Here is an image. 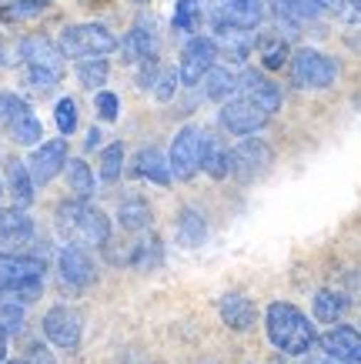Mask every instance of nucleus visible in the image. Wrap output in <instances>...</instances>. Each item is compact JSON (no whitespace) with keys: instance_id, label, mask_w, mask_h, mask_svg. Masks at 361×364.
<instances>
[{"instance_id":"f257e3e1","label":"nucleus","mask_w":361,"mask_h":364,"mask_svg":"<svg viewBox=\"0 0 361 364\" xmlns=\"http://www.w3.org/2000/svg\"><path fill=\"white\" fill-rule=\"evenodd\" d=\"M264 331L268 341L288 358H305L311 348L318 344L315 324L288 301H271L264 311Z\"/></svg>"},{"instance_id":"f03ea898","label":"nucleus","mask_w":361,"mask_h":364,"mask_svg":"<svg viewBox=\"0 0 361 364\" xmlns=\"http://www.w3.org/2000/svg\"><path fill=\"white\" fill-rule=\"evenodd\" d=\"M57 234L67 244L80 247H108L110 218L84 198H67L57 204Z\"/></svg>"},{"instance_id":"7ed1b4c3","label":"nucleus","mask_w":361,"mask_h":364,"mask_svg":"<svg viewBox=\"0 0 361 364\" xmlns=\"http://www.w3.org/2000/svg\"><path fill=\"white\" fill-rule=\"evenodd\" d=\"M23 84L37 94H51L64 77V50L47 33H27L21 41Z\"/></svg>"},{"instance_id":"20e7f679","label":"nucleus","mask_w":361,"mask_h":364,"mask_svg":"<svg viewBox=\"0 0 361 364\" xmlns=\"http://www.w3.org/2000/svg\"><path fill=\"white\" fill-rule=\"evenodd\" d=\"M44 271L47 261L37 254L4 251L0 254V298L33 304L44 291Z\"/></svg>"},{"instance_id":"39448f33","label":"nucleus","mask_w":361,"mask_h":364,"mask_svg":"<svg viewBox=\"0 0 361 364\" xmlns=\"http://www.w3.org/2000/svg\"><path fill=\"white\" fill-rule=\"evenodd\" d=\"M57 44H61L64 57H77V60L80 57H108L120 47L114 31L104 23H70L61 31Z\"/></svg>"},{"instance_id":"423d86ee","label":"nucleus","mask_w":361,"mask_h":364,"mask_svg":"<svg viewBox=\"0 0 361 364\" xmlns=\"http://www.w3.org/2000/svg\"><path fill=\"white\" fill-rule=\"evenodd\" d=\"M0 131H7L11 141L21 147H37L44 137L37 114L31 111V104L21 94H0Z\"/></svg>"},{"instance_id":"0eeeda50","label":"nucleus","mask_w":361,"mask_h":364,"mask_svg":"<svg viewBox=\"0 0 361 364\" xmlns=\"http://www.w3.org/2000/svg\"><path fill=\"white\" fill-rule=\"evenodd\" d=\"M291 80L301 90H325L338 80V64L315 47H301L291 54Z\"/></svg>"},{"instance_id":"6e6552de","label":"nucleus","mask_w":361,"mask_h":364,"mask_svg":"<svg viewBox=\"0 0 361 364\" xmlns=\"http://www.w3.org/2000/svg\"><path fill=\"white\" fill-rule=\"evenodd\" d=\"M271 161H274L271 147H268V141H261V137H241V141L231 147V174H234V181H241V184H251V181L264 177L268 167H271Z\"/></svg>"},{"instance_id":"1a4fd4ad","label":"nucleus","mask_w":361,"mask_h":364,"mask_svg":"<svg viewBox=\"0 0 361 364\" xmlns=\"http://www.w3.org/2000/svg\"><path fill=\"white\" fill-rule=\"evenodd\" d=\"M201 137H204V131L194 127V124H187V127H181V131L174 134L167 164H171V174H174L177 181H191V177L201 171Z\"/></svg>"},{"instance_id":"9d476101","label":"nucleus","mask_w":361,"mask_h":364,"mask_svg":"<svg viewBox=\"0 0 361 364\" xmlns=\"http://www.w3.org/2000/svg\"><path fill=\"white\" fill-rule=\"evenodd\" d=\"M221 127L228 134H234V137H251V134H258L264 127V124L271 121V114L261 111L258 104H251L248 97H231L221 104Z\"/></svg>"},{"instance_id":"9b49d317","label":"nucleus","mask_w":361,"mask_h":364,"mask_svg":"<svg viewBox=\"0 0 361 364\" xmlns=\"http://www.w3.org/2000/svg\"><path fill=\"white\" fill-rule=\"evenodd\" d=\"M218 44H214V37H191L181 50V67H177V74H181V84L184 87H194L204 80L214 60H218Z\"/></svg>"},{"instance_id":"f8f14e48","label":"nucleus","mask_w":361,"mask_h":364,"mask_svg":"<svg viewBox=\"0 0 361 364\" xmlns=\"http://www.w3.org/2000/svg\"><path fill=\"white\" fill-rule=\"evenodd\" d=\"M57 271H61L64 287H74V291H84L98 281V264L88 254V247H80V244H64L57 251Z\"/></svg>"},{"instance_id":"ddd939ff","label":"nucleus","mask_w":361,"mask_h":364,"mask_svg":"<svg viewBox=\"0 0 361 364\" xmlns=\"http://www.w3.org/2000/svg\"><path fill=\"white\" fill-rule=\"evenodd\" d=\"M41 328H44V338L54 348L61 351H74L77 344H80V331H84V324H80V314L74 308H64V304H57L44 314L41 321Z\"/></svg>"},{"instance_id":"4468645a","label":"nucleus","mask_w":361,"mask_h":364,"mask_svg":"<svg viewBox=\"0 0 361 364\" xmlns=\"http://www.w3.org/2000/svg\"><path fill=\"white\" fill-rule=\"evenodd\" d=\"M67 141L64 137H51V141H41L33 147V154L27 157V167H31V174L37 184H51L61 171L67 167Z\"/></svg>"},{"instance_id":"2eb2a0df","label":"nucleus","mask_w":361,"mask_h":364,"mask_svg":"<svg viewBox=\"0 0 361 364\" xmlns=\"http://www.w3.org/2000/svg\"><path fill=\"white\" fill-rule=\"evenodd\" d=\"M154 57H157V31H154L151 17H141V21L127 31L124 44H120V60L137 67V64H144V60H154Z\"/></svg>"},{"instance_id":"dca6fc26","label":"nucleus","mask_w":361,"mask_h":364,"mask_svg":"<svg viewBox=\"0 0 361 364\" xmlns=\"http://www.w3.org/2000/svg\"><path fill=\"white\" fill-rule=\"evenodd\" d=\"M238 94L241 97H248L251 104H258L261 111L274 114V111H281V87L274 84L271 77H264L261 70H244L238 77Z\"/></svg>"},{"instance_id":"f3484780","label":"nucleus","mask_w":361,"mask_h":364,"mask_svg":"<svg viewBox=\"0 0 361 364\" xmlns=\"http://www.w3.org/2000/svg\"><path fill=\"white\" fill-rule=\"evenodd\" d=\"M321 351L335 358L341 364H361V331L358 328H348V324H338L318 338Z\"/></svg>"},{"instance_id":"a211bd4d","label":"nucleus","mask_w":361,"mask_h":364,"mask_svg":"<svg viewBox=\"0 0 361 364\" xmlns=\"http://www.w3.org/2000/svg\"><path fill=\"white\" fill-rule=\"evenodd\" d=\"M33 237V218L27 208H0V247H17Z\"/></svg>"},{"instance_id":"6ab92c4d","label":"nucleus","mask_w":361,"mask_h":364,"mask_svg":"<svg viewBox=\"0 0 361 364\" xmlns=\"http://www.w3.org/2000/svg\"><path fill=\"white\" fill-rule=\"evenodd\" d=\"M271 14L285 31H301L305 23L321 17V7L315 0H271Z\"/></svg>"},{"instance_id":"aec40b11","label":"nucleus","mask_w":361,"mask_h":364,"mask_svg":"<svg viewBox=\"0 0 361 364\" xmlns=\"http://www.w3.org/2000/svg\"><path fill=\"white\" fill-rule=\"evenodd\" d=\"M221 311V321L228 324L231 331H251L254 321H258V308H254L251 298H244V294H238V291H231V294H224L218 304Z\"/></svg>"},{"instance_id":"412c9836","label":"nucleus","mask_w":361,"mask_h":364,"mask_svg":"<svg viewBox=\"0 0 361 364\" xmlns=\"http://www.w3.org/2000/svg\"><path fill=\"white\" fill-rule=\"evenodd\" d=\"M4 174H7V194L14 198V204H17V208H31L33 204V184H37V181H33L27 161L11 157L7 167H4Z\"/></svg>"},{"instance_id":"4be33fe9","label":"nucleus","mask_w":361,"mask_h":364,"mask_svg":"<svg viewBox=\"0 0 361 364\" xmlns=\"http://www.w3.org/2000/svg\"><path fill=\"white\" fill-rule=\"evenodd\" d=\"M134 174L144 177V181H151L157 188H167L171 184V164H167V157L157 151V147H141L137 154H134Z\"/></svg>"},{"instance_id":"5701e85b","label":"nucleus","mask_w":361,"mask_h":364,"mask_svg":"<svg viewBox=\"0 0 361 364\" xmlns=\"http://www.w3.org/2000/svg\"><path fill=\"white\" fill-rule=\"evenodd\" d=\"M201 171L214 177V181H224L231 174V151L221 144V137H214L208 131L201 137Z\"/></svg>"},{"instance_id":"b1692460","label":"nucleus","mask_w":361,"mask_h":364,"mask_svg":"<svg viewBox=\"0 0 361 364\" xmlns=\"http://www.w3.org/2000/svg\"><path fill=\"white\" fill-rule=\"evenodd\" d=\"M117 224L127 234H144L154 224V210L144 198H124L117 204Z\"/></svg>"},{"instance_id":"393cba45","label":"nucleus","mask_w":361,"mask_h":364,"mask_svg":"<svg viewBox=\"0 0 361 364\" xmlns=\"http://www.w3.org/2000/svg\"><path fill=\"white\" fill-rule=\"evenodd\" d=\"M204 237H208L204 214L197 208H181V214H177V241L184 247H197V244H204Z\"/></svg>"},{"instance_id":"a878e982","label":"nucleus","mask_w":361,"mask_h":364,"mask_svg":"<svg viewBox=\"0 0 361 364\" xmlns=\"http://www.w3.org/2000/svg\"><path fill=\"white\" fill-rule=\"evenodd\" d=\"M201 21H204V4L201 0H177L174 4V17H171V27H174L181 37H197L201 31Z\"/></svg>"},{"instance_id":"bb28decb","label":"nucleus","mask_w":361,"mask_h":364,"mask_svg":"<svg viewBox=\"0 0 361 364\" xmlns=\"http://www.w3.org/2000/svg\"><path fill=\"white\" fill-rule=\"evenodd\" d=\"M254 50H258V57H261V67H268V70L285 67L288 57H291L288 41L281 37V33H261V37H254Z\"/></svg>"},{"instance_id":"cd10ccee","label":"nucleus","mask_w":361,"mask_h":364,"mask_svg":"<svg viewBox=\"0 0 361 364\" xmlns=\"http://www.w3.org/2000/svg\"><path fill=\"white\" fill-rule=\"evenodd\" d=\"M64 174H67V188L74 191V198H84V200L94 198V191H98V174L90 171L88 161H80V157L67 161Z\"/></svg>"},{"instance_id":"c85d7f7f","label":"nucleus","mask_w":361,"mask_h":364,"mask_svg":"<svg viewBox=\"0 0 361 364\" xmlns=\"http://www.w3.org/2000/svg\"><path fill=\"white\" fill-rule=\"evenodd\" d=\"M164 261V247L157 237H144V241L131 244V257H127V264L137 267V271H157Z\"/></svg>"},{"instance_id":"c756f323","label":"nucleus","mask_w":361,"mask_h":364,"mask_svg":"<svg viewBox=\"0 0 361 364\" xmlns=\"http://www.w3.org/2000/svg\"><path fill=\"white\" fill-rule=\"evenodd\" d=\"M201 87H204V94H208L211 100H231V94L238 90V77L231 74L228 67H218V64H214L208 74H204Z\"/></svg>"},{"instance_id":"7c9ffc66","label":"nucleus","mask_w":361,"mask_h":364,"mask_svg":"<svg viewBox=\"0 0 361 364\" xmlns=\"http://www.w3.org/2000/svg\"><path fill=\"white\" fill-rule=\"evenodd\" d=\"M74 74H77V80H80V87L100 90V84H104L110 74V64H108V57H80L74 64Z\"/></svg>"},{"instance_id":"2f4dec72","label":"nucleus","mask_w":361,"mask_h":364,"mask_svg":"<svg viewBox=\"0 0 361 364\" xmlns=\"http://www.w3.org/2000/svg\"><path fill=\"white\" fill-rule=\"evenodd\" d=\"M124 174V144L114 141L100 151V167H98V181L100 184H114Z\"/></svg>"},{"instance_id":"473e14b6","label":"nucleus","mask_w":361,"mask_h":364,"mask_svg":"<svg viewBox=\"0 0 361 364\" xmlns=\"http://www.w3.org/2000/svg\"><path fill=\"white\" fill-rule=\"evenodd\" d=\"M348 311V298H341L335 291H318L315 294V318L321 324H335L341 321V314Z\"/></svg>"},{"instance_id":"72a5a7b5","label":"nucleus","mask_w":361,"mask_h":364,"mask_svg":"<svg viewBox=\"0 0 361 364\" xmlns=\"http://www.w3.org/2000/svg\"><path fill=\"white\" fill-rule=\"evenodd\" d=\"M177 84H181L177 67H161V70H157V77H154V87H151L154 100H171L174 97V90H177Z\"/></svg>"},{"instance_id":"f704fd0d","label":"nucleus","mask_w":361,"mask_h":364,"mask_svg":"<svg viewBox=\"0 0 361 364\" xmlns=\"http://www.w3.org/2000/svg\"><path fill=\"white\" fill-rule=\"evenodd\" d=\"M54 121H57V131L64 134H74L77 131V100L74 97H61L54 104Z\"/></svg>"},{"instance_id":"c9c22d12","label":"nucleus","mask_w":361,"mask_h":364,"mask_svg":"<svg viewBox=\"0 0 361 364\" xmlns=\"http://www.w3.org/2000/svg\"><path fill=\"white\" fill-rule=\"evenodd\" d=\"M23 308H27V304H21V301L0 298V324L7 328V334L23 328Z\"/></svg>"},{"instance_id":"e433bc0d","label":"nucleus","mask_w":361,"mask_h":364,"mask_svg":"<svg viewBox=\"0 0 361 364\" xmlns=\"http://www.w3.org/2000/svg\"><path fill=\"white\" fill-rule=\"evenodd\" d=\"M51 0H14L11 7H4V21H27L33 14H41Z\"/></svg>"},{"instance_id":"4c0bfd02","label":"nucleus","mask_w":361,"mask_h":364,"mask_svg":"<svg viewBox=\"0 0 361 364\" xmlns=\"http://www.w3.org/2000/svg\"><path fill=\"white\" fill-rule=\"evenodd\" d=\"M94 107H98V117L104 124H114L120 114V100L117 94H110V90H98V97H94Z\"/></svg>"},{"instance_id":"58836bf2","label":"nucleus","mask_w":361,"mask_h":364,"mask_svg":"<svg viewBox=\"0 0 361 364\" xmlns=\"http://www.w3.org/2000/svg\"><path fill=\"white\" fill-rule=\"evenodd\" d=\"M318 7H321V14H331V17H351V7L348 0H315ZM355 21V17H351Z\"/></svg>"},{"instance_id":"ea45409f","label":"nucleus","mask_w":361,"mask_h":364,"mask_svg":"<svg viewBox=\"0 0 361 364\" xmlns=\"http://www.w3.org/2000/svg\"><path fill=\"white\" fill-rule=\"evenodd\" d=\"M305 364H341V361H335V358H328V354H321V358H308Z\"/></svg>"},{"instance_id":"a19ab883","label":"nucleus","mask_w":361,"mask_h":364,"mask_svg":"<svg viewBox=\"0 0 361 364\" xmlns=\"http://www.w3.org/2000/svg\"><path fill=\"white\" fill-rule=\"evenodd\" d=\"M98 137H100V131H98V127H90V134H88V151H94V147H98Z\"/></svg>"},{"instance_id":"79ce46f5","label":"nucleus","mask_w":361,"mask_h":364,"mask_svg":"<svg viewBox=\"0 0 361 364\" xmlns=\"http://www.w3.org/2000/svg\"><path fill=\"white\" fill-rule=\"evenodd\" d=\"M348 7H351V17H361V0H348Z\"/></svg>"},{"instance_id":"37998d69","label":"nucleus","mask_w":361,"mask_h":364,"mask_svg":"<svg viewBox=\"0 0 361 364\" xmlns=\"http://www.w3.org/2000/svg\"><path fill=\"white\" fill-rule=\"evenodd\" d=\"M271 364H291V361H288V354H285V358H274Z\"/></svg>"},{"instance_id":"c03bdc74","label":"nucleus","mask_w":361,"mask_h":364,"mask_svg":"<svg viewBox=\"0 0 361 364\" xmlns=\"http://www.w3.org/2000/svg\"><path fill=\"white\" fill-rule=\"evenodd\" d=\"M0 364H31V361H0Z\"/></svg>"},{"instance_id":"a18cd8bd","label":"nucleus","mask_w":361,"mask_h":364,"mask_svg":"<svg viewBox=\"0 0 361 364\" xmlns=\"http://www.w3.org/2000/svg\"><path fill=\"white\" fill-rule=\"evenodd\" d=\"M4 194H7V188H4V181H0V198H4Z\"/></svg>"},{"instance_id":"49530a36","label":"nucleus","mask_w":361,"mask_h":364,"mask_svg":"<svg viewBox=\"0 0 361 364\" xmlns=\"http://www.w3.org/2000/svg\"><path fill=\"white\" fill-rule=\"evenodd\" d=\"M234 4H244V0H234Z\"/></svg>"},{"instance_id":"de8ad7c7","label":"nucleus","mask_w":361,"mask_h":364,"mask_svg":"<svg viewBox=\"0 0 361 364\" xmlns=\"http://www.w3.org/2000/svg\"><path fill=\"white\" fill-rule=\"evenodd\" d=\"M208 364H214V361H208Z\"/></svg>"}]
</instances>
